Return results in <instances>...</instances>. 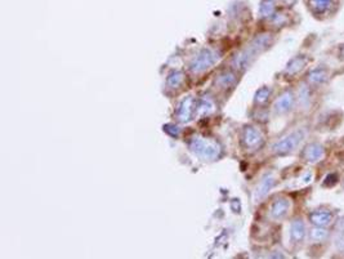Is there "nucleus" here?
<instances>
[{"label":"nucleus","instance_id":"f257e3e1","mask_svg":"<svg viewBox=\"0 0 344 259\" xmlns=\"http://www.w3.org/2000/svg\"><path fill=\"white\" fill-rule=\"evenodd\" d=\"M271 43H272V37L270 35H259L258 37H255L247 49L241 50L240 53L235 57L233 66L238 70L248 69L252 65V62L257 58L258 54L265 52L267 48H270Z\"/></svg>","mask_w":344,"mask_h":259},{"label":"nucleus","instance_id":"f03ea898","mask_svg":"<svg viewBox=\"0 0 344 259\" xmlns=\"http://www.w3.org/2000/svg\"><path fill=\"white\" fill-rule=\"evenodd\" d=\"M306 137L305 129H297L294 130L293 133H290L289 135H286L285 138H282L281 141H278L277 143H275L273 146V152L278 156H284V155H288V153L293 152L298 146L300 145L303 140Z\"/></svg>","mask_w":344,"mask_h":259},{"label":"nucleus","instance_id":"7ed1b4c3","mask_svg":"<svg viewBox=\"0 0 344 259\" xmlns=\"http://www.w3.org/2000/svg\"><path fill=\"white\" fill-rule=\"evenodd\" d=\"M217 59L218 54L215 53V52L209 49H204L193 58V61L191 62L190 65V69L191 71L199 74V72H203L205 71V70L210 69V66H213Z\"/></svg>","mask_w":344,"mask_h":259},{"label":"nucleus","instance_id":"20e7f679","mask_svg":"<svg viewBox=\"0 0 344 259\" xmlns=\"http://www.w3.org/2000/svg\"><path fill=\"white\" fill-rule=\"evenodd\" d=\"M192 150L195 151L199 156L204 157V159H215L218 157V152L219 148L215 143L209 142L205 140H195L192 143Z\"/></svg>","mask_w":344,"mask_h":259},{"label":"nucleus","instance_id":"39448f33","mask_svg":"<svg viewBox=\"0 0 344 259\" xmlns=\"http://www.w3.org/2000/svg\"><path fill=\"white\" fill-rule=\"evenodd\" d=\"M242 143L248 150H258L263 145V135L255 127H247L242 132Z\"/></svg>","mask_w":344,"mask_h":259},{"label":"nucleus","instance_id":"423d86ee","mask_svg":"<svg viewBox=\"0 0 344 259\" xmlns=\"http://www.w3.org/2000/svg\"><path fill=\"white\" fill-rule=\"evenodd\" d=\"M325 156V148L320 143H310L302 151V159L307 163H317Z\"/></svg>","mask_w":344,"mask_h":259},{"label":"nucleus","instance_id":"0eeeda50","mask_svg":"<svg viewBox=\"0 0 344 259\" xmlns=\"http://www.w3.org/2000/svg\"><path fill=\"white\" fill-rule=\"evenodd\" d=\"M294 103H295V95L291 90H286L276 99L273 110H275L276 114H286L293 109Z\"/></svg>","mask_w":344,"mask_h":259},{"label":"nucleus","instance_id":"6e6552de","mask_svg":"<svg viewBox=\"0 0 344 259\" xmlns=\"http://www.w3.org/2000/svg\"><path fill=\"white\" fill-rule=\"evenodd\" d=\"M310 222L315 227H328L333 222V213L329 210H313L310 213Z\"/></svg>","mask_w":344,"mask_h":259},{"label":"nucleus","instance_id":"1a4fd4ad","mask_svg":"<svg viewBox=\"0 0 344 259\" xmlns=\"http://www.w3.org/2000/svg\"><path fill=\"white\" fill-rule=\"evenodd\" d=\"M289 208H290V203L288 198H277L271 206V217L273 220H282L288 214Z\"/></svg>","mask_w":344,"mask_h":259},{"label":"nucleus","instance_id":"9d476101","mask_svg":"<svg viewBox=\"0 0 344 259\" xmlns=\"http://www.w3.org/2000/svg\"><path fill=\"white\" fill-rule=\"evenodd\" d=\"M306 235H307V230H306V225L302 220L293 221L290 226V238L294 244H300L305 241Z\"/></svg>","mask_w":344,"mask_h":259},{"label":"nucleus","instance_id":"9b49d317","mask_svg":"<svg viewBox=\"0 0 344 259\" xmlns=\"http://www.w3.org/2000/svg\"><path fill=\"white\" fill-rule=\"evenodd\" d=\"M308 59L306 56H297L294 57L293 59H291L290 62L288 64V66H286L285 69V72L288 75H295L298 74L299 71H302L303 69L306 67V65H307Z\"/></svg>","mask_w":344,"mask_h":259},{"label":"nucleus","instance_id":"f8f14e48","mask_svg":"<svg viewBox=\"0 0 344 259\" xmlns=\"http://www.w3.org/2000/svg\"><path fill=\"white\" fill-rule=\"evenodd\" d=\"M334 0H308L310 8L312 9L313 13L323 14L331 8Z\"/></svg>","mask_w":344,"mask_h":259},{"label":"nucleus","instance_id":"ddd939ff","mask_svg":"<svg viewBox=\"0 0 344 259\" xmlns=\"http://www.w3.org/2000/svg\"><path fill=\"white\" fill-rule=\"evenodd\" d=\"M328 77H329L328 71H326L325 69H322V67H320V69L312 70V71L308 74L307 79L308 82H310V84L320 85L322 84V83H325L326 80H328Z\"/></svg>","mask_w":344,"mask_h":259},{"label":"nucleus","instance_id":"4468645a","mask_svg":"<svg viewBox=\"0 0 344 259\" xmlns=\"http://www.w3.org/2000/svg\"><path fill=\"white\" fill-rule=\"evenodd\" d=\"M275 183H276L275 178H273L271 174L263 178L262 182L259 183V186H258V188H257V198L265 197V196L270 192L271 188L275 186Z\"/></svg>","mask_w":344,"mask_h":259},{"label":"nucleus","instance_id":"2eb2a0df","mask_svg":"<svg viewBox=\"0 0 344 259\" xmlns=\"http://www.w3.org/2000/svg\"><path fill=\"white\" fill-rule=\"evenodd\" d=\"M259 13L263 18H271L276 13V2L275 0H262L259 8Z\"/></svg>","mask_w":344,"mask_h":259},{"label":"nucleus","instance_id":"dca6fc26","mask_svg":"<svg viewBox=\"0 0 344 259\" xmlns=\"http://www.w3.org/2000/svg\"><path fill=\"white\" fill-rule=\"evenodd\" d=\"M217 83L222 88L232 87V85L236 83V75H233L232 72H223V74H220L219 76H218Z\"/></svg>","mask_w":344,"mask_h":259},{"label":"nucleus","instance_id":"f3484780","mask_svg":"<svg viewBox=\"0 0 344 259\" xmlns=\"http://www.w3.org/2000/svg\"><path fill=\"white\" fill-rule=\"evenodd\" d=\"M329 237V231L326 227H316L311 231V240L316 243H322Z\"/></svg>","mask_w":344,"mask_h":259},{"label":"nucleus","instance_id":"a211bd4d","mask_svg":"<svg viewBox=\"0 0 344 259\" xmlns=\"http://www.w3.org/2000/svg\"><path fill=\"white\" fill-rule=\"evenodd\" d=\"M270 95H271L270 88H267V87L260 88V89L257 92V94H255V103H258V105H263V103L267 102Z\"/></svg>","mask_w":344,"mask_h":259},{"label":"nucleus","instance_id":"6ab92c4d","mask_svg":"<svg viewBox=\"0 0 344 259\" xmlns=\"http://www.w3.org/2000/svg\"><path fill=\"white\" fill-rule=\"evenodd\" d=\"M191 103H192V99H185L180 105V110H179V117L180 120H188L190 117V112H191Z\"/></svg>","mask_w":344,"mask_h":259},{"label":"nucleus","instance_id":"aec40b11","mask_svg":"<svg viewBox=\"0 0 344 259\" xmlns=\"http://www.w3.org/2000/svg\"><path fill=\"white\" fill-rule=\"evenodd\" d=\"M183 80V75L180 72H174L173 75H170L169 79H168V85H170L172 88L178 87V85L182 83Z\"/></svg>","mask_w":344,"mask_h":259},{"label":"nucleus","instance_id":"412c9836","mask_svg":"<svg viewBox=\"0 0 344 259\" xmlns=\"http://www.w3.org/2000/svg\"><path fill=\"white\" fill-rule=\"evenodd\" d=\"M336 181H338V175H336V174H329L328 177L325 178V181H323V186H326V187H330V186L335 185Z\"/></svg>","mask_w":344,"mask_h":259},{"label":"nucleus","instance_id":"4be33fe9","mask_svg":"<svg viewBox=\"0 0 344 259\" xmlns=\"http://www.w3.org/2000/svg\"><path fill=\"white\" fill-rule=\"evenodd\" d=\"M340 53H341V56L344 57V45H343V47H341V49H340Z\"/></svg>","mask_w":344,"mask_h":259}]
</instances>
